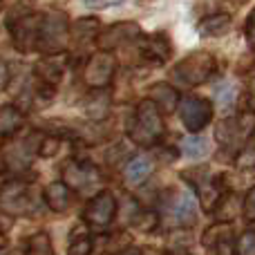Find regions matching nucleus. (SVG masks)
<instances>
[{
	"label": "nucleus",
	"instance_id": "1",
	"mask_svg": "<svg viewBox=\"0 0 255 255\" xmlns=\"http://www.w3.org/2000/svg\"><path fill=\"white\" fill-rule=\"evenodd\" d=\"M128 132H130V139L136 145H154L163 136L166 126H163L161 112H159V108L150 99H143L136 106Z\"/></svg>",
	"mask_w": 255,
	"mask_h": 255
},
{
	"label": "nucleus",
	"instance_id": "2",
	"mask_svg": "<svg viewBox=\"0 0 255 255\" xmlns=\"http://www.w3.org/2000/svg\"><path fill=\"white\" fill-rule=\"evenodd\" d=\"M172 74H175V79L179 83L190 85V88L202 85L215 74V56L204 52V49H197V52L188 54L186 58H181L175 65Z\"/></svg>",
	"mask_w": 255,
	"mask_h": 255
},
{
	"label": "nucleus",
	"instance_id": "3",
	"mask_svg": "<svg viewBox=\"0 0 255 255\" xmlns=\"http://www.w3.org/2000/svg\"><path fill=\"white\" fill-rule=\"evenodd\" d=\"M67 34H70V25H67V16L63 11H49L43 16V25H40L38 45L36 49L49 54H61L65 49Z\"/></svg>",
	"mask_w": 255,
	"mask_h": 255
},
{
	"label": "nucleus",
	"instance_id": "4",
	"mask_svg": "<svg viewBox=\"0 0 255 255\" xmlns=\"http://www.w3.org/2000/svg\"><path fill=\"white\" fill-rule=\"evenodd\" d=\"M115 72H117V58L112 52H97L94 56L88 58L83 67V83L92 90H103L112 83L115 79Z\"/></svg>",
	"mask_w": 255,
	"mask_h": 255
},
{
	"label": "nucleus",
	"instance_id": "5",
	"mask_svg": "<svg viewBox=\"0 0 255 255\" xmlns=\"http://www.w3.org/2000/svg\"><path fill=\"white\" fill-rule=\"evenodd\" d=\"M0 204L11 215H27V213H31L36 208V197L31 193L29 184H25V181H9V184L2 186Z\"/></svg>",
	"mask_w": 255,
	"mask_h": 255
},
{
	"label": "nucleus",
	"instance_id": "6",
	"mask_svg": "<svg viewBox=\"0 0 255 255\" xmlns=\"http://www.w3.org/2000/svg\"><path fill=\"white\" fill-rule=\"evenodd\" d=\"M40 25H43V13H27V16L18 18L16 22H11L9 31L13 38V47L22 54L34 52L38 45Z\"/></svg>",
	"mask_w": 255,
	"mask_h": 255
},
{
	"label": "nucleus",
	"instance_id": "7",
	"mask_svg": "<svg viewBox=\"0 0 255 255\" xmlns=\"http://www.w3.org/2000/svg\"><path fill=\"white\" fill-rule=\"evenodd\" d=\"M177 108H179V117L184 121V126L188 128V132H199L202 128L208 126V121L213 117L211 101H206L202 97H195V94L179 99Z\"/></svg>",
	"mask_w": 255,
	"mask_h": 255
},
{
	"label": "nucleus",
	"instance_id": "8",
	"mask_svg": "<svg viewBox=\"0 0 255 255\" xmlns=\"http://www.w3.org/2000/svg\"><path fill=\"white\" fill-rule=\"evenodd\" d=\"M101 181V175L99 170L92 166V163L85 161H67L63 166V184L67 188H76L81 193H88V190H94Z\"/></svg>",
	"mask_w": 255,
	"mask_h": 255
},
{
	"label": "nucleus",
	"instance_id": "9",
	"mask_svg": "<svg viewBox=\"0 0 255 255\" xmlns=\"http://www.w3.org/2000/svg\"><path fill=\"white\" fill-rule=\"evenodd\" d=\"M255 130V115L247 112V115L238 117V119H224L215 128V139L222 145H235L244 141L249 134Z\"/></svg>",
	"mask_w": 255,
	"mask_h": 255
},
{
	"label": "nucleus",
	"instance_id": "10",
	"mask_svg": "<svg viewBox=\"0 0 255 255\" xmlns=\"http://www.w3.org/2000/svg\"><path fill=\"white\" fill-rule=\"evenodd\" d=\"M117 215V199L112 193L101 190L88 202L83 211V220L92 226H108Z\"/></svg>",
	"mask_w": 255,
	"mask_h": 255
},
{
	"label": "nucleus",
	"instance_id": "11",
	"mask_svg": "<svg viewBox=\"0 0 255 255\" xmlns=\"http://www.w3.org/2000/svg\"><path fill=\"white\" fill-rule=\"evenodd\" d=\"M202 244L206 249H213V255H235L233 231L229 224H215L204 233Z\"/></svg>",
	"mask_w": 255,
	"mask_h": 255
},
{
	"label": "nucleus",
	"instance_id": "12",
	"mask_svg": "<svg viewBox=\"0 0 255 255\" xmlns=\"http://www.w3.org/2000/svg\"><path fill=\"white\" fill-rule=\"evenodd\" d=\"M139 36V27L136 22H117V25H110L106 31H99V45L101 49L110 52L112 47H119L124 43H130Z\"/></svg>",
	"mask_w": 255,
	"mask_h": 255
},
{
	"label": "nucleus",
	"instance_id": "13",
	"mask_svg": "<svg viewBox=\"0 0 255 255\" xmlns=\"http://www.w3.org/2000/svg\"><path fill=\"white\" fill-rule=\"evenodd\" d=\"M139 52L145 61L152 63H166L170 58V40L166 34H150L139 43Z\"/></svg>",
	"mask_w": 255,
	"mask_h": 255
},
{
	"label": "nucleus",
	"instance_id": "14",
	"mask_svg": "<svg viewBox=\"0 0 255 255\" xmlns=\"http://www.w3.org/2000/svg\"><path fill=\"white\" fill-rule=\"evenodd\" d=\"M150 101L159 108V112H172L179 106V92L168 83H154L150 88Z\"/></svg>",
	"mask_w": 255,
	"mask_h": 255
},
{
	"label": "nucleus",
	"instance_id": "15",
	"mask_svg": "<svg viewBox=\"0 0 255 255\" xmlns=\"http://www.w3.org/2000/svg\"><path fill=\"white\" fill-rule=\"evenodd\" d=\"M150 172H152V163H150V159L134 157V159L128 161V166L124 170V181H126V186H130V188H136V186H141L145 179H148Z\"/></svg>",
	"mask_w": 255,
	"mask_h": 255
},
{
	"label": "nucleus",
	"instance_id": "16",
	"mask_svg": "<svg viewBox=\"0 0 255 255\" xmlns=\"http://www.w3.org/2000/svg\"><path fill=\"white\" fill-rule=\"evenodd\" d=\"M229 29H231V16L224 11L211 13V16H206L199 22V34L208 36V38H220V36H224Z\"/></svg>",
	"mask_w": 255,
	"mask_h": 255
},
{
	"label": "nucleus",
	"instance_id": "17",
	"mask_svg": "<svg viewBox=\"0 0 255 255\" xmlns=\"http://www.w3.org/2000/svg\"><path fill=\"white\" fill-rule=\"evenodd\" d=\"M240 211H242V202H240V197L233 193L220 195V199H217L215 206H213V213H215V217L220 222L235 220V217L240 215Z\"/></svg>",
	"mask_w": 255,
	"mask_h": 255
},
{
	"label": "nucleus",
	"instance_id": "18",
	"mask_svg": "<svg viewBox=\"0 0 255 255\" xmlns=\"http://www.w3.org/2000/svg\"><path fill=\"white\" fill-rule=\"evenodd\" d=\"M45 202L54 213H63L70 206V188L63 181H54L45 188Z\"/></svg>",
	"mask_w": 255,
	"mask_h": 255
},
{
	"label": "nucleus",
	"instance_id": "19",
	"mask_svg": "<svg viewBox=\"0 0 255 255\" xmlns=\"http://www.w3.org/2000/svg\"><path fill=\"white\" fill-rule=\"evenodd\" d=\"M34 72H36V79H40V83L54 88L63 76V63L54 61V58H45V61H40L34 67Z\"/></svg>",
	"mask_w": 255,
	"mask_h": 255
},
{
	"label": "nucleus",
	"instance_id": "20",
	"mask_svg": "<svg viewBox=\"0 0 255 255\" xmlns=\"http://www.w3.org/2000/svg\"><path fill=\"white\" fill-rule=\"evenodd\" d=\"M22 126V112L13 106L0 108V136H9Z\"/></svg>",
	"mask_w": 255,
	"mask_h": 255
},
{
	"label": "nucleus",
	"instance_id": "21",
	"mask_svg": "<svg viewBox=\"0 0 255 255\" xmlns=\"http://www.w3.org/2000/svg\"><path fill=\"white\" fill-rule=\"evenodd\" d=\"M99 31H101V22L97 18H81L72 25V36H74L76 43L94 38V36H99Z\"/></svg>",
	"mask_w": 255,
	"mask_h": 255
},
{
	"label": "nucleus",
	"instance_id": "22",
	"mask_svg": "<svg viewBox=\"0 0 255 255\" xmlns=\"http://www.w3.org/2000/svg\"><path fill=\"white\" fill-rule=\"evenodd\" d=\"M22 255H52V244H49L47 233H36L27 240V249Z\"/></svg>",
	"mask_w": 255,
	"mask_h": 255
},
{
	"label": "nucleus",
	"instance_id": "23",
	"mask_svg": "<svg viewBox=\"0 0 255 255\" xmlns=\"http://www.w3.org/2000/svg\"><path fill=\"white\" fill-rule=\"evenodd\" d=\"M108 108H110V99L106 94H97L85 103V112H88L90 119H103L108 115Z\"/></svg>",
	"mask_w": 255,
	"mask_h": 255
},
{
	"label": "nucleus",
	"instance_id": "24",
	"mask_svg": "<svg viewBox=\"0 0 255 255\" xmlns=\"http://www.w3.org/2000/svg\"><path fill=\"white\" fill-rule=\"evenodd\" d=\"M175 217H177V222L184 226L195 224V217L197 215H195V199L190 197V195H186L179 202V206H177V211H175Z\"/></svg>",
	"mask_w": 255,
	"mask_h": 255
},
{
	"label": "nucleus",
	"instance_id": "25",
	"mask_svg": "<svg viewBox=\"0 0 255 255\" xmlns=\"http://www.w3.org/2000/svg\"><path fill=\"white\" fill-rule=\"evenodd\" d=\"M90 253H92V240H90V235L76 231V233L72 235L70 251H67V255H90Z\"/></svg>",
	"mask_w": 255,
	"mask_h": 255
},
{
	"label": "nucleus",
	"instance_id": "26",
	"mask_svg": "<svg viewBox=\"0 0 255 255\" xmlns=\"http://www.w3.org/2000/svg\"><path fill=\"white\" fill-rule=\"evenodd\" d=\"M235 85L231 81H222L220 85H215V99L222 108H231L235 103Z\"/></svg>",
	"mask_w": 255,
	"mask_h": 255
},
{
	"label": "nucleus",
	"instance_id": "27",
	"mask_svg": "<svg viewBox=\"0 0 255 255\" xmlns=\"http://www.w3.org/2000/svg\"><path fill=\"white\" fill-rule=\"evenodd\" d=\"M181 150H184L188 157L199 159V157H204V154H206L208 145H206V141H204L202 136H188V139L181 141Z\"/></svg>",
	"mask_w": 255,
	"mask_h": 255
},
{
	"label": "nucleus",
	"instance_id": "28",
	"mask_svg": "<svg viewBox=\"0 0 255 255\" xmlns=\"http://www.w3.org/2000/svg\"><path fill=\"white\" fill-rule=\"evenodd\" d=\"M132 226L139 231H152L157 226V215L152 211H139L132 217Z\"/></svg>",
	"mask_w": 255,
	"mask_h": 255
},
{
	"label": "nucleus",
	"instance_id": "29",
	"mask_svg": "<svg viewBox=\"0 0 255 255\" xmlns=\"http://www.w3.org/2000/svg\"><path fill=\"white\" fill-rule=\"evenodd\" d=\"M58 148H61V139H56V136H45V139H40L38 154L40 157H54V154L58 152Z\"/></svg>",
	"mask_w": 255,
	"mask_h": 255
},
{
	"label": "nucleus",
	"instance_id": "30",
	"mask_svg": "<svg viewBox=\"0 0 255 255\" xmlns=\"http://www.w3.org/2000/svg\"><path fill=\"white\" fill-rule=\"evenodd\" d=\"M235 163H238L240 170H253L255 168V148L242 150V152L238 154V159H235Z\"/></svg>",
	"mask_w": 255,
	"mask_h": 255
},
{
	"label": "nucleus",
	"instance_id": "31",
	"mask_svg": "<svg viewBox=\"0 0 255 255\" xmlns=\"http://www.w3.org/2000/svg\"><path fill=\"white\" fill-rule=\"evenodd\" d=\"M242 211L249 222H255V188H251L247 193V197H244V202H242Z\"/></svg>",
	"mask_w": 255,
	"mask_h": 255
},
{
	"label": "nucleus",
	"instance_id": "32",
	"mask_svg": "<svg viewBox=\"0 0 255 255\" xmlns=\"http://www.w3.org/2000/svg\"><path fill=\"white\" fill-rule=\"evenodd\" d=\"M240 253L255 255V233H244L242 238H240Z\"/></svg>",
	"mask_w": 255,
	"mask_h": 255
},
{
	"label": "nucleus",
	"instance_id": "33",
	"mask_svg": "<svg viewBox=\"0 0 255 255\" xmlns=\"http://www.w3.org/2000/svg\"><path fill=\"white\" fill-rule=\"evenodd\" d=\"M244 34H247L249 45H251V47H255V7H253V11L249 13V18H247V27H244Z\"/></svg>",
	"mask_w": 255,
	"mask_h": 255
},
{
	"label": "nucleus",
	"instance_id": "34",
	"mask_svg": "<svg viewBox=\"0 0 255 255\" xmlns=\"http://www.w3.org/2000/svg\"><path fill=\"white\" fill-rule=\"evenodd\" d=\"M85 7L90 9H108V7H117V4H121L124 0H83Z\"/></svg>",
	"mask_w": 255,
	"mask_h": 255
},
{
	"label": "nucleus",
	"instance_id": "35",
	"mask_svg": "<svg viewBox=\"0 0 255 255\" xmlns=\"http://www.w3.org/2000/svg\"><path fill=\"white\" fill-rule=\"evenodd\" d=\"M7 83H9V67L0 61V90L7 88Z\"/></svg>",
	"mask_w": 255,
	"mask_h": 255
},
{
	"label": "nucleus",
	"instance_id": "36",
	"mask_svg": "<svg viewBox=\"0 0 255 255\" xmlns=\"http://www.w3.org/2000/svg\"><path fill=\"white\" fill-rule=\"evenodd\" d=\"M0 255H22V251H18V249H0Z\"/></svg>",
	"mask_w": 255,
	"mask_h": 255
},
{
	"label": "nucleus",
	"instance_id": "37",
	"mask_svg": "<svg viewBox=\"0 0 255 255\" xmlns=\"http://www.w3.org/2000/svg\"><path fill=\"white\" fill-rule=\"evenodd\" d=\"M117 255H141L139 249H124L121 253H117Z\"/></svg>",
	"mask_w": 255,
	"mask_h": 255
},
{
	"label": "nucleus",
	"instance_id": "38",
	"mask_svg": "<svg viewBox=\"0 0 255 255\" xmlns=\"http://www.w3.org/2000/svg\"><path fill=\"white\" fill-rule=\"evenodd\" d=\"M249 92H251V97H255V76L249 81Z\"/></svg>",
	"mask_w": 255,
	"mask_h": 255
},
{
	"label": "nucleus",
	"instance_id": "39",
	"mask_svg": "<svg viewBox=\"0 0 255 255\" xmlns=\"http://www.w3.org/2000/svg\"><path fill=\"white\" fill-rule=\"evenodd\" d=\"M4 247H7V238H4V233L0 231V249H4Z\"/></svg>",
	"mask_w": 255,
	"mask_h": 255
},
{
	"label": "nucleus",
	"instance_id": "40",
	"mask_svg": "<svg viewBox=\"0 0 255 255\" xmlns=\"http://www.w3.org/2000/svg\"><path fill=\"white\" fill-rule=\"evenodd\" d=\"M170 255H193V253H188V251H177V253H170Z\"/></svg>",
	"mask_w": 255,
	"mask_h": 255
}]
</instances>
